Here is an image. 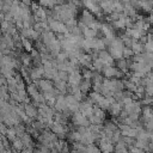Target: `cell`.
<instances>
[{"label": "cell", "instance_id": "cell-1", "mask_svg": "<svg viewBox=\"0 0 153 153\" xmlns=\"http://www.w3.org/2000/svg\"><path fill=\"white\" fill-rule=\"evenodd\" d=\"M71 120H72V124H74L75 128H76V127H90V126H91L88 118H87L85 115H82L80 111L74 112V114L72 115Z\"/></svg>", "mask_w": 153, "mask_h": 153}, {"label": "cell", "instance_id": "cell-2", "mask_svg": "<svg viewBox=\"0 0 153 153\" xmlns=\"http://www.w3.org/2000/svg\"><path fill=\"white\" fill-rule=\"evenodd\" d=\"M49 27H50V30H51L55 35H59V33L66 35V33H68V29H67L66 24L62 23V22H60V20H54V22H51V23L49 24Z\"/></svg>", "mask_w": 153, "mask_h": 153}, {"label": "cell", "instance_id": "cell-3", "mask_svg": "<svg viewBox=\"0 0 153 153\" xmlns=\"http://www.w3.org/2000/svg\"><path fill=\"white\" fill-rule=\"evenodd\" d=\"M33 84L37 85V87L41 90L42 93H44V92H51L55 88L54 82L51 80H48V79H41L38 81H35Z\"/></svg>", "mask_w": 153, "mask_h": 153}, {"label": "cell", "instance_id": "cell-4", "mask_svg": "<svg viewBox=\"0 0 153 153\" xmlns=\"http://www.w3.org/2000/svg\"><path fill=\"white\" fill-rule=\"evenodd\" d=\"M55 111L57 112H67L68 111V106H67V102H66V94H59L56 97V104H55Z\"/></svg>", "mask_w": 153, "mask_h": 153}, {"label": "cell", "instance_id": "cell-5", "mask_svg": "<svg viewBox=\"0 0 153 153\" xmlns=\"http://www.w3.org/2000/svg\"><path fill=\"white\" fill-rule=\"evenodd\" d=\"M118 129L121 130L122 136H128V137H133V139H136V136H137V130L135 128L129 127V126L118 124Z\"/></svg>", "mask_w": 153, "mask_h": 153}, {"label": "cell", "instance_id": "cell-6", "mask_svg": "<svg viewBox=\"0 0 153 153\" xmlns=\"http://www.w3.org/2000/svg\"><path fill=\"white\" fill-rule=\"evenodd\" d=\"M97 20V18L90 12V11H87V10H84L82 11V14H81V17H80V20L79 22H81V23H84L86 26H91L94 22Z\"/></svg>", "mask_w": 153, "mask_h": 153}, {"label": "cell", "instance_id": "cell-7", "mask_svg": "<svg viewBox=\"0 0 153 153\" xmlns=\"http://www.w3.org/2000/svg\"><path fill=\"white\" fill-rule=\"evenodd\" d=\"M81 81H82L81 71H75V72L69 74V79H68V85L69 86H79Z\"/></svg>", "mask_w": 153, "mask_h": 153}, {"label": "cell", "instance_id": "cell-8", "mask_svg": "<svg viewBox=\"0 0 153 153\" xmlns=\"http://www.w3.org/2000/svg\"><path fill=\"white\" fill-rule=\"evenodd\" d=\"M24 110H25V114H26L30 118H32L33 121L37 120V117H38V108H37L36 105H33L32 103L25 104V105H24Z\"/></svg>", "mask_w": 153, "mask_h": 153}, {"label": "cell", "instance_id": "cell-9", "mask_svg": "<svg viewBox=\"0 0 153 153\" xmlns=\"http://www.w3.org/2000/svg\"><path fill=\"white\" fill-rule=\"evenodd\" d=\"M98 57L105 63V66H114L115 65V60L112 59V56L110 55V53L108 50H103V51H99L98 53Z\"/></svg>", "mask_w": 153, "mask_h": 153}, {"label": "cell", "instance_id": "cell-10", "mask_svg": "<svg viewBox=\"0 0 153 153\" xmlns=\"http://www.w3.org/2000/svg\"><path fill=\"white\" fill-rule=\"evenodd\" d=\"M56 39V35L51 31V30H47V31H44L42 35H41V41L48 47L51 42H54Z\"/></svg>", "mask_w": 153, "mask_h": 153}, {"label": "cell", "instance_id": "cell-11", "mask_svg": "<svg viewBox=\"0 0 153 153\" xmlns=\"http://www.w3.org/2000/svg\"><path fill=\"white\" fill-rule=\"evenodd\" d=\"M109 112H110V115L111 116H114V117H118L120 115H121V112L123 111V105L121 104V103H114V104H111L110 105V108H109V110H108Z\"/></svg>", "mask_w": 153, "mask_h": 153}, {"label": "cell", "instance_id": "cell-12", "mask_svg": "<svg viewBox=\"0 0 153 153\" xmlns=\"http://www.w3.org/2000/svg\"><path fill=\"white\" fill-rule=\"evenodd\" d=\"M131 63V60H126V59H122V60H118L116 61V67L122 72V73H127L128 69H129V66Z\"/></svg>", "mask_w": 153, "mask_h": 153}, {"label": "cell", "instance_id": "cell-13", "mask_svg": "<svg viewBox=\"0 0 153 153\" xmlns=\"http://www.w3.org/2000/svg\"><path fill=\"white\" fill-rule=\"evenodd\" d=\"M105 42H104V38H94L93 39V51L96 53H99V51H103L105 50Z\"/></svg>", "mask_w": 153, "mask_h": 153}, {"label": "cell", "instance_id": "cell-14", "mask_svg": "<svg viewBox=\"0 0 153 153\" xmlns=\"http://www.w3.org/2000/svg\"><path fill=\"white\" fill-rule=\"evenodd\" d=\"M79 88H80V91L84 93V94H90V91L92 90V81L91 80H85V79H82V81L80 82V85H79Z\"/></svg>", "mask_w": 153, "mask_h": 153}, {"label": "cell", "instance_id": "cell-15", "mask_svg": "<svg viewBox=\"0 0 153 153\" xmlns=\"http://www.w3.org/2000/svg\"><path fill=\"white\" fill-rule=\"evenodd\" d=\"M54 86H55V88H56L61 94H67V91H68V82L62 81V80H59V81L54 82Z\"/></svg>", "mask_w": 153, "mask_h": 153}, {"label": "cell", "instance_id": "cell-16", "mask_svg": "<svg viewBox=\"0 0 153 153\" xmlns=\"http://www.w3.org/2000/svg\"><path fill=\"white\" fill-rule=\"evenodd\" d=\"M20 62H22V65L24 66V67H30V65L32 63V57H31V55L29 54V53H20Z\"/></svg>", "mask_w": 153, "mask_h": 153}, {"label": "cell", "instance_id": "cell-17", "mask_svg": "<svg viewBox=\"0 0 153 153\" xmlns=\"http://www.w3.org/2000/svg\"><path fill=\"white\" fill-rule=\"evenodd\" d=\"M131 49H133V51H134L135 55L145 53V47H143V44H142L140 41H136V39H134V43H133V45H131Z\"/></svg>", "mask_w": 153, "mask_h": 153}, {"label": "cell", "instance_id": "cell-18", "mask_svg": "<svg viewBox=\"0 0 153 153\" xmlns=\"http://www.w3.org/2000/svg\"><path fill=\"white\" fill-rule=\"evenodd\" d=\"M13 129H14V131H16L18 139H22V137L24 136V134H26V126H25L24 123H20V124L14 126Z\"/></svg>", "mask_w": 153, "mask_h": 153}, {"label": "cell", "instance_id": "cell-19", "mask_svg": "<svg viewBox=\"0 0 153 153\" xmlns=\"http://www.w3.org/2000/svg\"><path fill=\"white\" fill-rule=\"evenodd\" d=\"M97 33H98V31H96V30H93L91 27H86L82 31V36L86 39H94V37L97 36Z\"/></svg>", "mask_w": 153, "mask_h": 153}, {"label": "cell", "instance_id": "cell-20", "mask_svg": "<svg viewBox=\"0 0 153 153\" xmlns=\"http://www.w3.org/2000/svg\"><path fill=\"white\" fill-rule=\"evenodd\" d=\"M115 153H130V152H129L128 147L126 146V143L121 140L120 142H117L115 145Z\"/></svg>", "mask_w": 153, "mask_h": 153}, {"label": "cell", "instance_id": "cell-21", "mask_svg": "<svg viewBox=\"0 0 153 153\" xmlns=\"http://www.w3.org/2000/svg\"><path fill=\"white\" fill-rule=\"evenodd\" d=\"M123 81H124V90H126V91H129V92H131V93L135 94V92H136V90H137V85L133 84V82L129 81L128 79H126V80H123Z\"/></svg>", "mask_w": 153, "mask_h": 153}, {"label": "cell", "instance_id": "cell-22", "mask_svg": "<svg viewBox=\"0 0 153 153\" xmlns=\"http://www.w3.org/2000/svg\"><path fill=\"white\" fill-rule=\"evenodd\" d=\"M12 148L16 151V152H23V149L25 148L24 147V143L22 141V139H17L16 141L12 142Z\"/></svg>", "mask_w": 153, "mask_h": 153}, {"label": "cell", "instance_id": "cell-23", "mask_svg": "<svg viewBox=\"0 0 153 153\" xmlns=\"http://www.w3.org/2000/svg\"><path fill=\"white\" fill-rule=\"evenodd\" d=\"M22 38H23V37H22ZM22 43H23V48L25 49V53H29V54H30V53L33 50L32 43H31V41H30L29 38H23Z\"/></svg>", "mask_w": 153, "mask_h": 153}, {"label": "cell", "instance_id": "cell-24", "mask_svg": "<svg viewBox=\"0 0 153 153\" xmlns=\"http://www.w3.org/2000/svg\"><path fill=\"white\" fill-rule=\"evenodd\" d=\"M81 75H82V79H85V80H92L93 71L88 69V68H81Z\"/></svg>", "mask_w": 153, "mask_h": 153}, {"label": "cell", "instance_id": "cell-25", "mask_svg": "<svg viewBox=\"0 0 153 153\" xmlns=\"http://www.w3.org/2000/svg\"><path fill=\"white\" fill-rule=\"evenodd\" d=\"M5 136H6V139L10 142H13V141H16L18 139V136H17V134H16V131H14L13 128H8V130H7V133H6Z\"/></svg>", "mask_w": 153, "mask_h": 153}, {"label": "cell", "instance_id": "cell-26", "mask_svg": "<svg viewBox=\"0 0 153 153\" xmlns=\"http://www.w3.org/2000/svg\"><path fill=\"white\" fill-rule=\"evenodd\" d=\"M38 90H39V88H38V87H37V85H36V84H33V82H31V84L26 85V91H27V93H29V96H30V97H31V96H33L35 93L39 92Z\"/></svg>", "mask_w": 153, "mask_h": 153}, {"label": "cell", "instance_id": "cell-27", "mask_svg": "<svg viewBox=\"0 0 153 153\" xmlns=\"http://www.w3.org/2000/svg\"><path fill=\"white\" fill-rule=\"evenodd\" d=\"M105 112L106 111H104V110H102L100 108H98V106H93V115H96L97 117H99V118H102V120H104L105 121Z\"/></svg>", "mask_w": 153, "mask_h": 153}, {"label": "cell", "instance_id": "cell-28", "mask_svg": "<svg viewBox=\"0 0 153 153\" xmlns=\"http://www.w3.org/2000/svg\"><path fill=\"white\" fill-rule=\"evenodd\" d=\"M134 55H135V54H134V51H133L131 48L124 47V49H123V59H126V60H131V57H133Z\"/></svg>", "mask_w": 153, "mask_h": 153}, {"label": "cell", "instance_id": "cell-29", "mask_svg": "<svg viewBox=\"0 0 153 153\" xmlns=\"http://www.w3.org/2000/svg\"><path fill=\"white\" fill-rule=\"evenodd\" d=\"M78 24H79V22H78V19L74 17V18H72V19H69L67 23H66V26H67V29L69 30V29H73V27H75V26H78Z\"/></svg>", "mask_w": 153, "mask_h": 153}, {"label": "cell", "instance_id": "cell-30", "mask_svg": "<svg viewBox=\"0 0 153 153\" xmlns=\"http://www.w3.org/2000/svg\"><path fill=\"white\" fill-rule=\"evenodd\" d=\"M140 103H141V105H143V106H151V105L153 104V98L146 96L143 99L140 100Z\"/></svg>", "mask_w": 153, "mask_h": 153}, {"label": "cell", "instance_id": "cell-31", "mask_svg": "<svg viewBox=\"0 0 153 153\" xmlns=\"http://www.w3.org/2000/svg\"><path fill=\"white\" fill-rule=\"evenodd\" d=\"M143 47H145V51H146V53H151V54H153V42L147 41V42L143 44Z\"/></svg>", "mask_w": 153, "mask_h": 153}, {"label": "cell", "instance_id": "cell-32", "mask_svg": "<svg viewBox=\"0 0 153 153\" xmlns=\"http://www.w3.org/2000/svg\"><path fill=\"white\" fill-rule=\"evenodd\" d=\"M59 78H60V80L68 82V79H69V73H68V72H59Z\"/></svg>", "mask_w": 153, "mask_h": 153}, {"label": "cell", "instance_id": "cell-33", "mask_svg": "<svg viewBox=\"0 0 153 153\" xmlns=\"http://www.w3.org/2000/svg\"><path fill=\"white\" fill-rule=\"evenodd\" d=\"M145 91H146V96L147 97H152L153 98V84H149V85L145 86Z\"/></svg>", "mask_w": 153, "mask_h": 153}, {"label": "cell", "instance_id": "cell-34", "mask_svg": "<svg viewBox=\"0 0 153 153\" xmlns=\"http://www.w3.org/2000/svg\"><path fill=\"white\" fill-rule=\"evenodd\" d=\"M129 152H130V153H145V151H142V149H140V148H137V147H135V146L130 147V148H129Z\"/></svg>", "mask_w": 153, "mask_h": 153}, {"label": "cell", "instance_id": "cell-35", "mask_svg": "<svg viewBox=\"0 0 153 153\" xmlns=\"http://www.w3.org/2000/svg\"><path fill=\"white\" fill-rule=\"evenodd\" d=\"M151 13H153V10H152V12H151Z\"/></svg>", "mask_w": 153, "mask_h": 153}, {"label": "cell", "instance_id": "cell-36", "mask_svg": "<svg viewBox=\"0 0 153 153\" xmlns=\"http://www.w3.org/2000/svg\"><path fill=\"white\" fill-rule=\"evenodd\" d=\"M71 153H75V152H71Z\"/></svg>", "mask_w": 153, "mask_h": 153}]
</instances>
